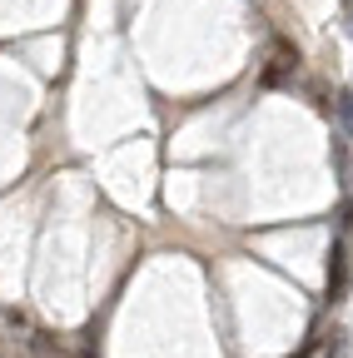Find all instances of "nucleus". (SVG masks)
<instances>
[{
	"label": "nucleus",
	"mask_w": 353,
	"mask_h": 358,
	"mask_svg": "<svg viewBox=\"0 0 353 358\" xmlns=\"http://www.w3.org/2000/svg\"><path fill=\"white\" fill-rule=\"evenodd\" d=\"M294 70H298V55H294V45H284V40H279V45H274V55H269V65H264V75H259V80H264V85H279V80H289Z\"/></svg>",
	"instance_id": "1"
},
{
	"label": "nucleus",
	"mask_w": 353,
	"mask_h": 358,
	"mask_svg": "<svg viewBox=\"0 0 353 358\" xmlns=\"http://www.w3.org/2000/svg\"><path fill=\"white\" fill-rule=\"evenodd\" d=\"M343 294H348V244L338 239V244H333V254H329V299L338 303Z\"/></svg>",
	"instance_id": "2"
},
{
	"label": "nucleus",
	"mask_w": 353,
	"mask_h": 358,
	"mask_svg": "<svg viewBox=\"0 0 353 358\" xmlns=\"http://www.w3.org/2000/svg\"><path fill=\"white\" fill-rule=\"evenodd\" d=\"M338 6H343V30L353 35V0H338Z\"/></svg>",
	"instance_id": "3"
}]
</instances>
